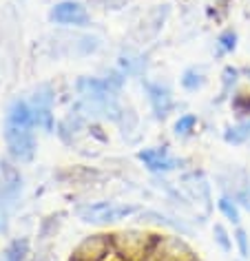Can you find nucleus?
Here are the masks:
<instances>
[{"label": "nucleus", "instance_id": "1", "mask_svg": "<svg viewBox=\"0 0 250 261\" xmlns=\"http://www.w3.org/2000/svg\"><path fill=\"white\" fill-rule=\"evenodd\" d=\"M142 208L137 204H113V201H87L76 208V217L84 224L93 226H109L115 221L129 219L137 215Z\"/></svg>", "mask_w": 250, "mask_h": 261}, {"label": "nucleus", "instance_id": "2", "mask_svg": "<svg viewBox=\"0 0 250 261\" xmlns=\"http://www.w3.org/2000/svg\"><path fill=\"white\" fill-rule=\"evenodd\" d=\"M111 237H113V248L117 254L127 259H142L151 254L155 232L142 230V228H124V230L111 232Z\"/></svg>", "mask_w": 250, "mask_h": 261}, {"label": "nucleus", "instance_id": "3", "mask_svg": "<svg viewBox=\"0 0 250 261\" xmlns=\"http://www.w3.org/2000/svg\"><path fill=\"white\" fill-rule=\"evenodd\" d=\"M151 259L153 261H195L199 257H197L193 246L182 234L155 232L153 246H151Z\"/></svg>", "mask_w": 250, "mask_h": 261}, {"label": "nucleus", "instance_id": "4", "mask_svg": "<svg viewBox=\"0 0 250 261\" xmlns=\"http://www.w3.org/2000/svg\"><path fill=\"white\" fill-rule=\"evenodd\" d=\"M54 102H56V89L49 82H40L29 97V107L34 111L36 128H42L44 133H54L56 130Z\"/></svg>", "mask_w": 250, "mask_h": 261}, {"label": "nucleus", "instance_id": "5", "mask_svg": "<svg viewBox=\"0 0 250 261\" xmlns=\"http://www.w3.org/2000/svg\"><path fill=\"white\" fill-rule=\"evenodd\" d=\"M5 144H7L9 158L14 160L16 164H29V162H34L36 148H38L34 130L5 124Z\"/></svg>", "mask_w": 250, "mask_h": 261}, {"label": "nucleus", "instance_id": "6", "mask_svg": "<svg viewBox=\"0 0 250 261\" xmlns=\"http://www.w3.org/2000/svg\"><path fill=\"white\" fill-rule=\"evenodd\" d=\"M168 14H170L168 5H157V7L148 9L146 14L140 18V22L131 29V38H133L135 42H151L164 29V22L168 20Z\"/></svg>", "mask_w": 250, "mask_h": 261}, {"label": "nucleus", "instance_id": "7", "mask_svg": "<svg viewBox=\"0 0 250 261\" xmlns=\"http://www.w3.org/2000/svg\"><path fill=\"white\" fill-rule=\"evenodd\" d=\"M49 22L62 24V27H87L91 22L89 9L78 0H62L51 7Z\"/></svg>", "mask_w": 250, "mask_h": 261}, {"label": "nucleus", "instance_id": "8", "mask_svg": "<svg viewBox=\"0 0 250 261\" xmlns=\"http://www.w3.org/2000/svg\"><path fill=\"white\" fill-rule=\"evenodd\" d=\"M137 160H140L142 164L146 166L151 173H155V175L177 171V168H182V164H184V160L173 158V155L168 153V146L144 148V151L137 153Z\"/></svg>", "mask_w": 250, "mask_h": 261}, {"label": "nucleus", "instance_id": "9", "mask_svg": "<svg viewBox=\"0 0 250 261\" xmlns=\"http://www.w3.org/2000/svg\"><path fill=\"white\" fill-rule=\"evenodd\" d=\"M144 89H146V95H148V102H151V109H153L155 120H166L170 115V111L175 109V100H173L170 89L162 82H144Z\"/></svg>", "mask_w": 250, "mask_h": 261}, {"label": "nucleus", "instance_id": "10", "mask_svg": "<svg viewBox=\"0 0 250 261\" xmlns=\"http://www.w3.org/2000/svg\"><path fill=\"white\" fill-rule=\"evenodd\" d=\"M182 186L190 193V197L202 201L206 206V211L210 208V184L206 181L202 171H190V173H184L182 175Z\"/></svg>", "mask_w": 250, "mask_h": 261}, {"label": "nucleus", "instance_id": "11", "mask_svg": "<svg viewBox=\"0 0 250 261\" xmlns=\"http://www.w3.org/2000/svg\"><path fill=\"white\" fill-rule=\"evenodd\" d=\"M5 124L9 126H18V128H27V130H36V122H34V111H31L27 100H14L7 109V120Z\"/></svg>", "mask_w": 250, "mask_h": 261}, {"label": "nucleus", "instance_id": "12", "mask_svg": "<svg viewBox=\"0 0 250 261\" xmlns=\"http://www.w3.org/2000/svg\"><path fill=\"white\" fill-rule=\"evenodd\" d=\"M137 221L157 224V226H162V228H173V230H180L182 234H190V228L184 224V221L168 217V215H164V213H160V211H151V208H146V211L142 208V211L137 213Z\"/></svg>", "mask_w": 250, "mask_h": 261}, {"label": "nucleus", "instance_id": "13", "mask_svg": "<svg viewBox=\"0 0 250 261\" xmlns=\"http://www.w3.org/2000/svg\"><path fill=\"white\" fill-rule=\"evenodd\" d=\"M117 69L124 75H142L144 69H146V60H144L142 54H137L133 49H127L117 58Z\"/></svg>", "mask_w": 250, "mask_h": 261}, {"label": "nucleus", "instance_id": "14", "mask_svg": "<svg viewBox=\"0 0 250 261\" xmlns=\"http://www.w3.org/2000/svg\"><path fill=\"white\" fill-rule=\"evenodd\" d=\"M208 77H206V69L204 67H188L184 69V73L180 77V84L184 91H188V93H197V91H202L204 87H206Z\"/></svg>", "mask_w": 250, "mask_h": 261}, {"label": "nucleus", "instance_id": "15", "mask_svg": "<svg viewBox=\"0 0 250 261\" xmlns=\"http://www.w3.org/2000/svg\"><path fill=\"white\" fill-rule=\"evenodd\" d=\"M223 142L230 146H243L250 142V120H241L233 124V126H226L223 130Z\"/></svg>", "mask_w": 250, "mask_h": 261}, {"label": "nucleus", "instance_id": "16", "mask_svg": "<svg viewBox=\"0 0 250 261\" xmlns=\"http://www.w3.org/2000/svg\"><path fill=\"white\" fill-rule=\"evenodd\" d=\"M217 208L223 215V219H228L233 226H241V206L230 197V195H221L217 199Z\"/></svg>", "mask_w": 250, "mask_h": 261}, {"label": "nucleus", "instance_id": "17", "mask_svg": "<svg viewBox=\"0 0 250 261\" xmlns=\"http://www.w3.org/2000/svg\"><path fill=\"white\" fill-rule=\"evenodd\" d=\"M241 80V69L233 67V64H226L221 71V97H228L237 91V84Z\"/></svg>", "mask_w": 250, "mask_h": 261}, {"label": "nucleus", "instance_id": "18", "mask_svg": "<svg viewBox=\"0 0 250 261\" xmlns=\"http://www.w3.org/2000/svg\"><path fill=\"white\" fill-rule=\"evenodd\" d=\"M27 254H29V239L20 237V239H14L7 248H5L0 261H24Z\"/></svg>", "mask_w": 250, "mask_h": 261}, {"label": "nucleus", "instance_id": "19", "mask_svg": "<svg viewBox=\"0 0 250 261\" xmlns=\"http://www.w3.org/2000/svg\"><path fill=\"white\" fill-rule=\"evenodd\" d=\"M237 40H239V36H237V31L233 27H226L221 31L219 36H217V58L221 56H228L233 54V51L237 49Z\"/></svg>", "mask_w": 250, "mask_h": 261}, {"label": "nucleus", "instance_id": "20", "mask_svg": "<svg viewBox=\"0 0 250 261\" xmlns=\"http://www.w3.org/2000/svg\"><path fill=\"white\" fill-rule=\"evenodd\" d=\"M230 107H233V113L237 117H248L250 120V93L248 91H239L237 89L233 95H230Z\"/></svg>", "mask_w": 250, "mask_h": 261}, {"label": "nucleus", "instance_id": "21", "mask_svg": "<svg viewBox=\"0 0 250 261\" xmlns=\"http://www.w3.org/2000/svg\"><path fill=\"white\" fill-rule=\"evenodd\" d=\"M195 126H197V115L195 113H184L175 120L173 133L177 135V138H188V135L195 130Z\"/></svg>", "mask_w": 250, "mask_h": 261}, {"label": "nucleus", "instance_id": "22", "mask_svg": "<svg viewBox=\"0 0 250 261\" xmlns=\"http://www.w3.org/2000/svg\"><path fill=\"white\" fill-rule=\"evenodd\" d=\"M213 239H215V244L219 246L221 252H226V254L233 252V244H235V241H233V237H230L228 228L223 224H219V221L213 226Z\"/></svg>", "mask_w": 250, "mask_h": 261}, {"label": "nucleus", "instance_id": "23", "mask_svg": "<svg viewBox=\"0 0 250 261\" xmlns=\"http://www.w3.org/2000/svg\"><path fill=\"white\" fill-rule=\"evenodd\" d=\"M233 241L237 246V252H239L241 259H250V237H248V230L243 226H235V232H233Z\"/></svg>", "mask_w": 250, "mask_h": 261}, {"label": "nucleus", "instance_id": "24", "mask_svg": "<svg viewBox=\"0 0 250 261\" xmlns=\"http://www.w3.org/2000/svg\"><path fill=\"white\" fill-rule=\"evenodd\" d=\"M102 80L107 82L109 87L115 91V93H120L122 87H124V80H127V75H124L120 69H109V71H107V75H104Z\"/></svg>", "mask_w": 250, "mask_h": 261}, {"label": "nucleus", "instance_id": "25", "mask_svg": "<svg viewBox=\"0 0 250 261\" xmlns=\"http://www.w3.org/2000/svg\"><path fill=\"white\" fill-rule=\"evenodd\" d=\"M89 3L95 5V7L107 9V11H120V9L127 7L131 0H89Z\"/></svg>", "mask_w": 250, "mask_h": 261}, {"label": "nucleus", "instance_id": "26", "mask_svg": "<svg viewBox=\"0 0 250 261\" xmlns=\"http://www.w3.org/2000/svg\"><path fill=\"white\" fill-rule=\"evenodd\" d=\"M233 199L243 208V211H248V213H250V186L241 188V191H237V193L233 195Z\"/></svg>", "mask_w": 250, "mask_h": 261}, {"label": "nucleus", "instance_id": "27", "mask_svg": "<svg viewBox=\"0 0 250 261\" xmlns=\"http://www.w3.org/2000/svg\"><path fill=\"white\" fill-rule=\"evenodd\" d=\"M241 75H243V77H246V80L250 82V67H243V69H241Z\"/></svg>", "mask_w": 250, "mask_h": 261}, {"label": "nucleus", "instance_id": "28", "mask_svg": "<svg viewBox=\"0 0 250 261\" xmlns=\"http://www.w3.org/2000/svg\"><path fill=\"white\" fill-rule=\"evenodd\" d=\"M248 7H250V0H248ZM246 16H250V9H248V11H246Z\"/></svg>", "mask_w": 250, "mask_h": 261}, {"label": "nucleus", "instance_id": "29", "mask_svg": "<svg viewBox=\"0 0 250 261\" xmlns=\"http://www.w3.org/2000/svg\"><path fill=\"white\" fill-rule=\"evenodd\" d=\"M235 261H243V259H235Z\"/></svg>", "mask_w": 250, "mask_h": 261}]
</instances>
